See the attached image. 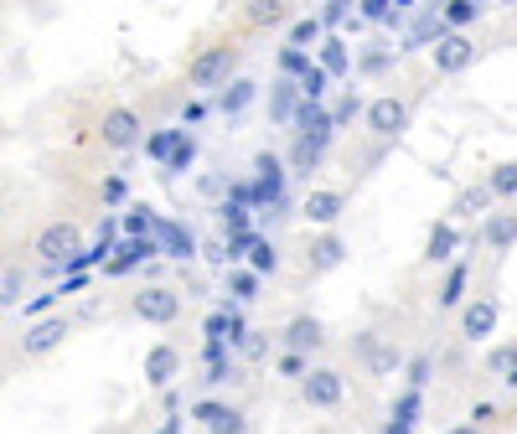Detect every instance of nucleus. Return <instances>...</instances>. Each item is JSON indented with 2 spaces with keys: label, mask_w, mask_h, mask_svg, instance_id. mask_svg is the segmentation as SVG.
<instances>
[{
  "label": "nucleus",
  "mask_w": 517,
  "mask_h": 434,
  "mask_svg": "<svg viewBox=\"0 0 517 434\" xmlns=\"http://www.w3.org/2000/svg\"><path fill=\"white\" fill-rule=\"evenodd\" d=\"M321 155H326V145L295 135V145H290V171H295V176H311V171L321 166Z\"/></svg>",
  "instance_id": "b1692460"
},
{
  "label": "nucleus",
  "mask_w": 517,
  "mask_h": 434,
  "mask_svg": "<svg viewBox=\"0 0 517 434\" xmlns=\"http://www.w3.org/2000/svg\"><path fill=\"white\" fill-rule=\"evenodd\" d=\"M254 99H259V83H254V78H233V83L218 93V109H223V114H243Z\"/></svg>",
  "instance_id": "4be33fe9"
},
{
  "label": "nucleus",
  "mask_w": 517,
  "mask_h": 434,
  "mask_svg": "<svg viewBox=\"0 0 517 434\" xmlns=\"http://www.w3.org/2000/svg\"><path fill=\"white\" fill-rule=\"evenodd\" d=\"M342 259H347V238H342V233H321V238L306 243V269H311V274L337 269Z\"/></svg>",
  "instance_id": "2eb2a0df"
},
{
  "label": "nucleus",
  "mask_w": 517,
  "mask_h": 434,
  "mask_svg": "<svg viewBox=\"0 0 517 434\" xmlns=\"http://www.w3.org/2000/svg\"><path fill=\"white\" fill-rule=\"evenodd\" d=\"M357 352H362V362H368L373 378H388V372L404 367V352H399V347H383L378 331H362V336H357Z\"/></svg>",
  "instance_id": "f8f14e48"
},
{
  "label": "nucleus",
  "mask_w": 517,
  "mask_h": 434,
  "mask_svg": "<svg viewBox=\"0 0 517 434\" xmlns=\"http://www.w3.org/2000/svg\"><path fill=\"white\" fill-rule=\"evenodd\" d=\"M440 21H445V31H466L471 21H481V6H476V0H445Z\"/></svg>",
  "instance_id": "a878e982"
},
{
  "label": "nucleus",
  "mask_w": 517,
  "mask_h": 434,
  "mask_svg": "<svg viewBox=\"0 0 517 434\" xmlns=\"http://www.w3.org/2000/svg\"><path fill=\"white\" fill-rule=\"evenodd\" d=\"M192 155H197V145H192V135H187V140L176 145V155L166 161V171H171V176H176V171H187V166H192Z\"/></svg>",
  "instance_id": "a19ab883"
},
{
  "label": "nucleus",
  "mask_w": 517,
  "mask_h": 434,
  "mask_svg": "<svg viewBox=\"0 0 517 434\" xmlns=\"http://www.w3.org/2000/svg\"><path fill=\"white\" fill-rule=\"evenodd\" d=\"M316 434H331V429H316Z\"/></svg>",
  "instance_id": "3c124183"
},
{
  "label": "nucleus",
  "mask_w": 517,
  "mask_h": 434,
  "mask_svg": "<svg viewBox=\"0 0 517 434\" xmlns=\"http://www.w3.org/2000/svg\"><path fill=\"white\" fill-rule=\"evenodd\" d=\"M57 300H63V290H47V295H37V300H26L21 316H32V326H37V321H47V310H52Z\"/></svg>",
  "instance_id": "58836bf2"
},
{
  "label": "nucleus",
  "mask_w": 517,
  "mask_h": 434,
  "mask_svg": "<svg viewBox=\"0 0 517 434\" xmlns=\"http://www.w3.org/2000/svg\"><path fill=\"white\" fill-rule=\"evenodd\" d=\"M347 21V6H342V0H331V6L321 11V26H342Z\"/></svg>",
  "instance_id": "a18cd8bd"
},
{
  "label": "nucleus",
  "mask_w": 517,
  "mask_h": 434,
  "mask_svg": "<svg viewBox=\"0 0 517 434\" xmlns=\"http://www.w3.org/2000/svg\"><path fill=\"white\" fill-rule=\"evenodd\" d=\"M326 83H331V73H321V62H316V73L300 78V99H306V104H321V99H326Z\"/></svg>",
  "instance_id": "e433bc0d"
},
{
  "label": "nucleus",
  "mask_w": 517,
  "mask_h": 434,
  "mask_svg": "<svg viewBox=\"0 0 517 434\" xmlns=\"http://www.w3.org/2000/svg\"><path fill=\"white\" fill-rule=\"evenodd\" d=\"M430 52H435V73H445V78L466 73L471 62H476V42H471V37H461V31H445V37H440Z\"/></svg>",
  "instance_id": "0eeeda50"
},
{
  "label": "nucleus",
  "mask_w": 517,
  "mask_h": 434,
  "mask_svg": "<svg viewBox=\"0 0 517 434\" xmlns=\"http://www.w3.org/2000/svg\"><path fill=\"white\" fill-rule=\"evenodd\" d=\"M238 68V47H207V52H197L192 62H187V83L192 88H218V83H228V73Z\"/></svg>",
  "instance_id": "f03ea898"
},
{
  "label": "nucleus",
  "mask_w": 517,
  "mask_h": 434,
  "mask_svg": "<svg viewBox=\"0 0 517 434\" xmlns=\"http://www.w3.org/2000/svg\"><path fill=\"white\" fill-rule=\"evenodd\" d=\"M300 212H306V223H316V228H326V233H337L342 212H347V192H337V186H316Z\"/></svg>",
  "instance_id": "6e6552de"
},
{
  "label": "nucleus",
  "mask_w": 517,
  "mask_h": 434,
  "mask_svg": "<svg viewBox=\"0 0 517 434\" xmlns=\"http://www.w3.org/2000/svg\"><path fill=\"white\" fill-rule=\"evenodd\" d=\"M176 372H181V352L171 347V341H156V347L145 352V383L150 388H171Z\"/></svg>",
  "instance_id": "4468645a"
},
{
  "label": "nucleus",
  "mask_w": 517,
  "mask_h": 434,
  "mask_svg": "<svg viewBox=\"0 0 517 434\" xmlns=\"http://www.w3.org/2000/svg\"><path fill=\"white\" fill-rule=\"evenodd\" d=\"M243 16H249L254 26H280V21H290V6H280V0H249Z\"/></svg>",
  "instance_id": "cd10ccee"
},
{
  "label": "nucleus",
  "mask_w": 517,
  "mask_h": 434,
  "mask_svg": "<svg viewBox=\"0 0 517 434\" xmlns=\"http://www.w3.org/2000/svg\"><path fill=\"white\" fill-rule=\"evenodd\" d=\"M445 434H486V429H481V424H471V419H466V424H450V429H445Z\"/></svg>",
  "instance_id": "09e8293b"
},
{
  "label": "nucleus",
  "mask_w": 517,
  "mask_h": 434,
  "mask_svg": "<svg viewBox=\"0 0 517 434\" xmlns=\"http://www.w3.org/2000/svg\"><path fill=\"white\" fill-rule=\"evenodd\" d=\"M300 104H306V99H300V83H290V78H280L275 93H269V114H275L280 124H290L300 114Z\"/></svg>",
  "instance_id": "412c9836"
},
{
  "label": "nucleus",
  "mask_w": 517,
  "mask_h": 434,
  "mask_svg": "<svg viewBox=\"0 0 517 434\" xmlns=\"http://www.w3.org/2000/svg\"><path fill=\"white\" fill-rule=\"evenodd\" d=\"M316 37H321V16H300V21H290V47L306 52V42H316Z\"/></svg>",
  "instance_id": "c9c22d12"
},
{
  "label": "nucleus",
  "mask_w": 517,
  "mask_h": 434,
  "mask_svg": "<svg viewBox=\"0 0 517 434\" xmlns=\"http://www.w3.org/2000/svg\"><path fill=\"white\" fill-rule=\"evenodd\" d=\"M243 352H249V357H264V331H249V336H243Z\"/></svg>",
  "instance_id": "49530a36"
},
{
  "label": "nucleus",
  "mask_w": 517,
  "mask_h": 434,
  "mask_svg": "<svg viewBox=\"0 0 517 434\" xmlns=\"http://www.w3.org/2000/svg\"><path fill=\"white\" fill-rule=\"evenodd\" d=\"M466 285H471V269H466V264H450L445 285H440V305H445V310H455V305L466 300Z\"/></svg>",
  "instance_id": "bb28decb"
},
{
  "label": "nucleus",
  "mask_w": 517,
  "mask_h": 434,
  "mask_svg": "<svg viewBox=\"0 0 517 434\" xmlns=\"http://www.w3.org/2000/svg\"><path fill=\"white\" fill-rule=\"evenodd\" d=\"M99 135H104V145H109V150H130V145L140 140V114H135V109H125V104L109 109V114H104V124H99Z\"/></svg>",
  "instance_id": "9b49d317"
},
{
  "label": "nucleus",
  "mask_w": 517,
  "mask_h": 434,
  "mask_svg": "<svg viewBox=\"0 0 517 434\" xmlns=\"http://www.w3.org/2000/svg\"><path fill=\"white\" fill-rule=\"evenodd\" d=\"M181 140H187V130H156V135L145 140V155H150V161H161V166H166L171 155H176V145H181Z\"/></svg>",
  "instance_id": "c756f323"
},
{
  "label": "nucleus",
  "mask_w": 517,
  "mask_h": 434,
  "mask_svg": "<svg viewBox=\"0 0 517 434\" xmlns=\"http://www.w3.org/2000/svg\"><path fill=\"white\" fill-rule=\"evenodd\" d=\"M430 383V357H414L409 362V388H424Z\"/></svg>",
  "instance_id": "c03bdc74"
},
{
  "label": "nucleus",
  "mask_w": 517,
  "mask_h": 434,
  "mask_svg": "<svg viewBox=\"0 0 517 434\" xmlns=\"http://www.w3.org/2000/svg\"><path fill=\"white\" fill-rule=\"evenodd\" d=\"M481 243L492 248V254H507V248L517 243V212H492L481 223Z\"/></svg>",
  "instance_id": "a211bd4d"
},
{
  "label": "nucleus",
  "mask_w": 517,
  "mask_h": 434,
  "mask_svg": "<svg viewBox=\"0 0 517 434\" xmlns=\"http://www.w3.org/2000/svg\"><path fill=\"white\" fill-rule=\"evenodd\" d=\"M130 310H135L145 326H171V321L181 316V295H176L171 285H145V290H135Z\"/></svg>",
  "instance_id": "7ed1b4c3"
},
{
  "label": "nucleus",
  "mask_w": 517,
  "mask_h": 434,
  "mask_svg": "<svg viewBox=\"0 0 517 434\" xmlns=\"http://www.w3.org/2000/svg\"><path fill=\"white\" fill-rule=\"evenodd\" d=\"M455 248H461V233H455V223H435L430 238H424V259H430V264H445V259H455Z\"/></svg>",
  "instance_id": "aec40b11"
},
{
  "label": "nucleus",
  "mask_w": 517,
  "mask_h": 434,
  "mask_svg": "<svg viewBox=\"0 0 517 434\" xmlns=\"http://www.w3.org/2000/svg\"><path fill=\"white\" fill-rule=\"evenodd\" d=\"M497 331V300H471V305H461V336L466 341H486Z\"/></svg>",
  "instance_id": "dca6fc26"
},
{
  "label": "nucleus",
  "mask_w": 517,
  "mask_h": 434,
  "mask_svg": "<svg viewBox=\"0 0 517 434\" xmlns=\"http://www.w3.org/2000/svg\"><path fill=\"white\" fill-rule=\"evenodd\" d=\"M249 264H254V274H275V269H280V248L259 238V243L249 248Z\"/></svg>",
  "instance_id": "72a5a7b5"
},
{
  "label": "nucleus",
  "mask_w": 517,
  "mask_h": 434,
  "mask_svg": "<svg viewBox=\"0 0 517 434\" xmlns=\"http://www.w3.org/2000/svg\"><path fill=\"white\" fill-rule=\"evenodd\" d=\"M233 300H243V305H249V300H259V274L254 269H243V274H233Z\"/></svg>",
  "instance_id": "4c0bfd02"
},
{
  "label": "nucleus",
  "mask_w": 517,
  "mask_h": 434,
  "mask_svg": "<svg viewBox=\"0 0 517 434\" xmlns=\"http://www.w3.org/2000/svg\"><path fill=\"white\" fill-rule=\"evenodd\" d=\"M21 290H26V274L11 264V269H6V279H0V305L16 310V305H21Z\"/></svg>",
  "instance_id": "f704fd0d"
},
{
  "label": "nucleus",
  "mask_w": 517,
  "mask_h": 434,
  "mask_svg": "<svg viewBox=\"0 0 517 434\" xmlns=\"http://www.w3.org/2000/svg\"><path fill=\"white\" fill-rule=\"evenodd\" d=\"M388 68H393V52H388V47H368V52L357 57V73H362V78H383Z\"/></svg>",
  "instance_id": "2f4dec72"
},
{
  "label": "nucleus",
  "mask_w": 517,
  "mask_h": 434,
  "mask_svg": "<svg viewBox=\"0 0 517 434\" xmlns=\"http://www.w3.org/2000/svg\"><path fill=\"white\" fill-rule=\"evenodd\" d=\"M357 114H368V104H362V99H357V93L347 88V93H342V104H337V114H331V119H337V124H352Z\"/></svg>",
  "instance_id": "ea45409f"
},
{
  "label": "nucleus",
  "mask_w": 517,
  "mask_h": 434,
  "mask_svg": "<svg viewBox=\"0 0 517 434\" xmlns=\"http://www.w3.org/2000/svg\"><path fill=\"white\" fill-rule=\"evenodd\" d=\"M388 16H393L388 0H362V21H388Z\"/></svg>",
  "instance_id": "37998d69"
},
{
  "label": "nucleus",
  "mask_w": 517,
  "mask_h": 434,
  "mask_svg": "<svg viewBox=\"0 0 517 434\" xmlns=\"http://www.w3.org/2000/svg\"><path fill=\"white\" fill-rule=\"evenodd\" d=\"M156 233H161V248H166L171 259H192V254H197V238H192L187 228H181V223H171V217H161V228H156Z\"/></svg>",
  "instance_id": "5701e85b"
},
{
  "label": "nucleus",
  "mask_w": 517,
  "mask_h": 434,
  "mask_svg": "<svg viewBox=\"0 0 517 434\" xmlns=\"http://www.w3.org/2000/svg\"><path fill=\"white\" fill-rule=\"evenodd\" d=\"M63 336H68V321L63 316H47V321H37L32 331L21 336V357H47L52 347H63Z\"/></svg>",
  "instance_id": "ddd939ff"
},
{
  "label": "nucleus",
  "mask_w": 517,
  "mask_h": 434,
  "mask_svg": "<svg viewBox=\"0 0 517 434\" xmlns=\"http://www.w3.org/2000/svg\"><path fill=\"white\" fill-rule=\"evenodd\" d=\"M280 68H285V78H306V73H316V62H311V52L285 47V52H280Z\"/></svg>",
  "instance_id": "473e14b6"
},
{
  "label": "nucleus",
  "mask_w": 517,
  "mask_h": 434,
  "mask_svg": "<svg viewBox=\"0 0 517 434\" xmlns=\"http://www.w3.org/2000/svg\"><path fill=\"white\" fill-rule=\"evenodd\" d=\"M37 254H42V264L47 269H68L78 254H88V248H83V228L78 223H47L42 233H37Z\"/></svg>",
  "instance_id": "f257e3e1"
},
{
  "label": "nucleus",
  "mask_w": 517,
  "mask_h": 434,
  "mask_svg": "<svg viewBox=\"0 0 517 434\" xmlns=\"http://www.w3.org/2000/svg\"><path fill=\"white\" fill-rule=\"evenodd\" d=\"M492 186H486V181H476V186H461V192H455V202H450V212L455 217H476V212H486V217H492Z\"/></svg>",
  "instance_id": "6ab92c4d"
},
{
  "label": "nucleus",
  "mask_w": 517,
  "mask_h": 434,
  "mask_svg": "<svg viewBox=\"0 0 517 434\" xmlns=\"http://www.w3.org/2000/svg\"><path fill=\"white\" fill-rule=\"evenodd\" d=\"M192 419L207 429V434H249V414L233 409V403H218V398H202Z\"/></svg>",
  "instance_id": "423d86ee"
},
{
  "label": "nucleus",
  "mask_w": 517,
  "mask_h": 434,
  "mask_svg": "<svg viewBox=\"0 0 517 434\" xmlns=\"http://www.w3.org/2000/svg\"><path fill=\"white\" fill-rule=\"evenodd\" d=\"M300 398L311 403V409H342L347 398V378L337 367H311L306 378H300Z\"/></svg>",
  "instance_id": "39448f33"
},
{
  "label": "nucleus",
  "mask_w": 517,
  "mask_h": 434,
  "mask_svg": "<svg viewBox=\"0 0 517 434\" xmlns=\"http://www.w3.org/2000/svg\"><path fill=\"white\" fill-rule=\"evenodd\" d=\"M321 73H331V78H347V73H352V52H347V42H337V37L321 42Z\"/></svg>",
  "instance_id": "393cba45"
},
{
  "label": "nucleus",
  "mask_w": 517,
  "mask_h": 434,
  "mask_svg": "<svg viewBox=\"0 0 517 434\" xmlns=\"http://www.w3.org/2000/svg\"><path fill=\"white\" fill-rule=\"evenodd\" d=\"M285 161L275 150H259L254 155V202H280V186H285Z\"/></svg>",
  "instance_id": "9d476101"
},
{
  "label": "nucleus",
  "mask_w": 517,
  "mask_h": 434,
  "mask_svg": "<svg viewBox=\"0 0 517 434\" xmlns=\"http://www.w3.org/2000/svg\"><path fill=\"white\" fill-rule=\"evenodd\" d=\"M280 372H285V378H306L311 367H306V357H300V352H285V357H280Z\"/></svg>",
  "instance_id": "79ce46f5"
},
{
  "label": "nucleus",
  "mask_w": 517,
  "mask_h": 434,
  "mask_svg": "<svg viewBox=\"0 0 517 434\" xmlns=\"http://www.w3.org/2000/svg\"><path fill=\"white\" fill-rule=\"evenodd\" d=\"M280 341H285V352H321L326 347V326L316 321V316H306V310H300V316H290L285 321V331H280Z\"/></svg>",
  "instance_id": "1a4fd4ad"
},
{
  "label": "nucleus",
  "mask_w": 517,
  "mask_h": 434,
  "mask_svg": "<svg viewBox=\"0 0 517 434\" xmlns=\"http://www.w3.org/2000/svg\"><path fill=\"white\" fill-rule=\"evenodd\" d=\"M362 119H368V130L388 145V140H399V135L409 130V99H399V93H383V99L368 104V114H362Z\"/></svg>",
  "instance_id": "20e7f679"
},
{
  "label": "nucleus",
  "mask_w": 517,
  "mask_h": 434,
  "mask_svg": "<svg viewBox=\"0 0 517 434\" xmlns=\"http://www.w3.org/2000/svg\"><path fill=\"white\" fill-rule=\"evenodd\" d=\"M156 254H166L161 248V238H130L125 248H119V254L104 264V274H130L135 264H145V259H156Z\"/></svg>",
  "instance_id": "f3484780"
},
{
  "label": "nucleus",
  "mask_w": 517,
  "mask_h": 434,
  "mask_svg": "<svg viewBox=\"0 0 517 434\" xmlns=\"http://www.w3.org/2000/svg\"><path fill=\"white\" fill-rule=\"evenodd\" d=\"M502 383H507V388H512V393H517V372H512V378H502Z\"/></svg>",
  "instance_id": "8fccbe9b"
},
{
  "label": "nucleus",
  "mask_w": 517,
  "mask_h": 434,
  "mask_svg": "<svg viewBox=\"0 0 517 434\" xmlns=\"http://www.w3.org/2000/svg\"><path fill=\"white\" fill-rule=\"evenodd\" d=\"M486 372H492V378H512L517 372V341H502V347L486 352Z\"/></svg>",
  "instance_id": "7c9ffc66"
},
{
  "label": "nucleus",
  "mask_w": 517,
  "mask_h": 434,
  "mask_svg": "<svg viewBox=\"0 0 517 434\" xmlns=\"http://www.w3.org/2000/svg\"><path fill=\"white\" fill-rule=\"evenodd\" d=\"M486 186H492V197H497V202H512V197H517V161H502V166H492Z\"/></svg>",
  "instance_id": "c85d7f7f"
},
{
  "label": "nucleus",
  "mask_w": 517,
  "mask_h": 434,
  "mask_svg": "<svg viewBox=\"0 0 517 434\" xmlns=\"http://www.w3.org/2000/svg\"><path fill=\"white\" fill-rule=\"evenodd\" d=\"M119 197H125V181L109 176V181H104V202H119Z\"/></svg>",
  "instance_id": "de8ad7c7"
}]
</instances>
